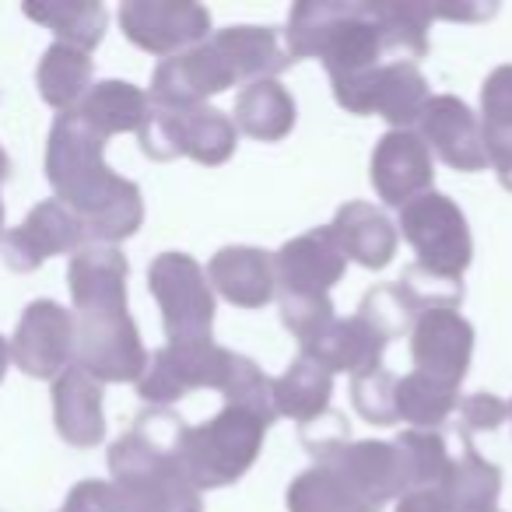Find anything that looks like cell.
<instances>
[{"label": "cell", "instance_id": "27", "mask_svg": "<svg viewBox=\"0 0 512 512\" xmlns=\"http://www.w3.org/2000/svg\"><path fill=\"white\" fill-rule=\"evenodd\" d=\"M330 393H334V376L309 355H299L285 376L274 379V414L306 425L327 411Z\"/></svg>", "mask_w": 512, "mask_h": 512}, {"label": "cell", "instance_id": "19", "mask_svg": "<svg viewBox=\"0 0 512 512\" xmlns=\"http://www.w3.org/2000/svg\"><path fill=\"white\" fill-rule=\"evenodd\" d=\"M386 344L390 341H386L372 323H365L362 316L355 313L351 320H337L334 316L327 327H320L309 341H302V355L320 362L330 376H334V372L362 376V372L379 369V358H383Z\"/></svg>", "mask_w": 512, "mask_h": 512}, {"label": "cell", "instance_id": "18", "mask_svg": "<svg viewBox=\"0 0 512 512\" xmlns=\"http://www.w3.org/2000/svg\"><path fill=\"white\" fill-rule=\"evenodd\" d=\"M81 239H85V225H81L78 214L71 207L57 204V200H46L29 214V221L22 228L8 232L4 260L15 271H36L50 256L81 249Z\"/></svg>", "mask_w": 512, "mask_h": 512}, {"label": "cell", "instance_id": "21", "mask_svg": "<svg viewBox=\"0 0 512 512\" xmlns=\"http://www.w3.org/2000/svg\"><path fill=\"white\" fill-rule=\"evenodd\" d=\"M53 414H57V428L71 446H95L106 435V421H102V383H95L85 369L71 365L60 372L57 386H53Z\"/></svg>", "mask_w": 512, "mask_h": 512}, {"label": "cell", "instance_id": "32", "mask_svg": "<svg viewBox=\"0 0 512 512\" xmlns=\"http://www.w3.org/2000/svg\"><path fill=\"white\" fill-rule=\"evenodd\" d=\"M456 397L453 386L435 383L432 376L414 369L411 376L397 379V421H407L411 428H421V432H432L439 421L453 418Z\"/></svg>", "mask_w": 512, "mask_h": 512}, {"label": "cell", "instance_id": "45", "mask_svg": "<svg viewBox=\"0 0 512 512\" xmlns=\"http://www.w3.org/2000/svg\"><path fill=\"white\" fill-rule=\"evenodd\" d=\"M8 169H11V162H8V155H4V148H0V179H8Z\"/></svg>", "mask_w": 512, "mask_h": 512}, {"label": "cell", "instance_id": "34", "mask_svg": "<svg viewBox=\"0 0 512 512\" xmlns=\"http://www.w3.org/2000/svg\"><path fill=\"white\" fill-rule=\"evenodd\" d=\"M288 512H365L348 484L327 467H309L288 488Z\"/></svg>", "mask_w": 512, "mask_h": 512}, {"label": "cell", "instance_id": "1", "mask_svg": "<svg viewBox=\"0 0 512 512\" xmlns=\"http://www.w3.org/2000/svg\"><path fill=\"white\" fill-rule=\"evenodd\" d=\"M99 137L78 113H64L50 134L46 176L57 190L60 204L71 207L85 225V235L99 242H120L141 228L144 204L141 190L120 179L102 162Z\"/></svg>", "mask_w": 512, "mask_h": 512}, {"label": "cell", "instance_id": "30", "mask_svg": "<svg viewBox=\"0 0 512 512\" xmlns=\"http://www.w3.org/2000/svg\"><path fill=\"white\" fill-rule=\"evenodd\" d=\"M369 11L379 25L386 53H400V60L414 64L428 53V8L411 0H369Z\"/></svg>", "mask_w": 512, "mask_h": 512}, {"label": "cell", "instance_id": "9", "mask_svg": "<svg viewBox=\"0 0 512 512\" xmlns=\"http://www.w3.org/2000/svg\"><path fill=\"white\" fill-rule=\"evenodd\" d=\"M334 95L348 113L383 116L386 123H393V130H411L418 123L421 109L432 99L425 74L407 60H390L365 78L334 85Z\"/></svg>", "mask_w": 512, "mask_h": 512}, {"label": "cell", "instance_id": "40", "mask_svg": "<svg viewBox=\"0 0 512 512\" xmlns=\"http://www.w3.org/2000/svg\"><path fill=\"white\" fill-rule=\"evenodd\" d=\"M330 320H334V306H330L327 295H323V299L281 295V323L299 337V344L309 341V337H313L320 327H327Z\"/></svg>", "mask_w": 512, "mask_h": 512}, {"label": "cell", "instance_id": "4", "mask_svg": "<svg viewBox=\"0 0 512 512\" xmlns=\"http://www.w3.org/2000/svg\"><path fill=\"white\" fill-rule=\"evenodd\" d=\"M148 288L158 299L169 344L211 341L214 295L204 267L190 253H162L148 271Z\"/></svg>", "mask_w": 512, "mask_h": 512}, {"label": "cell", "instance_id": "35", "mask_svg": "<svg viewBox=\"0 0 512 512\" xmlns=\"http://www.w3.org/2000/svg\"><path fill=\"white\" fill-rule=\"evenodd\" d=\"M397 288L407 295L414 313H428V309H456L463 302V285L456 278H442V274L425 271L421 264H411L400 274Z\"/></svg>", "mask_w": 512, "mask_h": 512}, {"label": "cell", "instance_id": "23", "mask_svg": "<svg viewBox=\"0 0 512 512\" xmlns=\"http://www.w3.org/2000/svg\"><path fill=\"white\" fill-rule=\"evenodd\" d=\"M330 232L341 242L344 256L369 267V271H383L393 260V253H397V232H393L390 218L372 204H365V200L344 204L337 211V218L330 221Z\"/></svg>", "mask_w": 512, "mask_h": 512}, {"label": "cell", "instance_id": "29", "mask_svg": "<svg viewBox=\"0 0 512 512\" xmlns=\"http://www.w3.org/2000/svg\"><path fill=\"white\" fill-rule=\"evenodd\" d=\"M88 81H92V57L85 50L64 43H53L46 50L39 64V92L53 109H60V116L81 106V99L88 95Z\"/></svg>", "mask_w": 512, "mask_h": 512}, {"label": "cell", "instance_id": "28", "mask_svg": "<svg viewBox=\"0 0 512 512\" xmlns=\"http://www.w3.org/2000/svg\"><path fill=\"white\" fill-rule=\"evenodd\" d=\"M498 491H502V470L481 460L470 446L460 460L449 463V474L439 484L449 512H495Z\"/></svg>", "mask_w": 512, "mask_h": 512}, {"label": "cell", "instance_id": "44", "mask_svg": "<svg viewBox=\"0 0 512 512\" xmlns=\"http://www.w3.org/2000/svg\"><path fill=\"white\" fill-rule=\"evenodd\" d=\"M397 512H449L446 502H442L439 488H425V491H407L400 495Z\"/></svg>", "mask_w": 512, "mask_h": 512}, {"label": "cell", "instance_id": "33", "mask_svg": "<svg viewBox=\"0 0 512 512\" xmlns=\"http://www.w3.org/2000/svg\"><path fill=\"white\" fill-rule=\"evenodd\" d=\"M25 15L36 18V22L50 25L60 36L64 46L74 50H92L102 43V32H106V8L92 4V0H74V4H25Z\"/></svg>", "mask_w": 512, "mask_h": 512}, {"label": "cell", "instance_id": "26", "mask_svg": "<svg viewBox=\"0 0 512 512\" xmlns=\"http://www.w3.org/2000/svg\"><path fill=\"white\" fill-rule=\"evenodd\" d=\"M235 130L253 141H281L295 127V99L274 78L253 81L235 99Z\"/></svg>", "mask_w": 512, "mask_h": 512}, {"label": "cell", "instance_id": "36", "mask_svg": "<svg viewBox=\"0 0 512 512\" xmlns=\"http://www.w3.org/2000/svg\"><path fill=\"white\" fill-rule=\"evenodd\" d=\"M351 404L369 425H393L397 421V376L386 369H372L355 376Z\"/></svg>", "mask_w": 512, "mask_h": 512}, {"label": "cell", "instance_id": "13", "mask_svg": "<svg viewBox=\"0 0 512 512\" xmlns=\"http://www.w3.org/2000/svg\"><path fill=\"white\" fill-rule=\"evenodd\" d=\"M411 355L418 372L456 390L474 355V330L456 309H428L414 320Z\"/></svg>", "mask_w": 512, "mask_h": 512}, {"label": "cell", "instance_id": "47", "mask_svg": "<svg viewBox=\"0 0 512 512\" xmlns=\"http://www.w3.org/2000/svg\"><path fill=\"white\" fill-rule=\"evenodd\" d=\"M0 218H4V207H0Z\"/></svg>", "mask_w": 512, "mask_h": 512}, {"label": "cell", "instance_id": "25", "mask_svg": "<svg viewBox=\"0 0 512 512\" xmlns=\"http://www.w3.org/2000/svg\"><path fill=\"white\" fill-rule=\"evenodd\" d=\"M151 99L130 81H102L81 99L74 113L88 123L99 137H113L123 130H141L151 116Z\"/></svg>", "mask_w": 512, "mask_h": 512}, {"label": "cell", "instance_id": "8", "mask_svg": "<svg viewBox=\"0 0 512 512\" xmlns=\"http://www.w3.org/2000/svg\"><path fill=\"white\" fill-rule=\"evenodd\" d=\"M232 365L235 355L228 348H218L214 341L165 344L162 351H155L148 358L141 379H137V393L144 400H151V404H172V400H183L197 386L225 390Z\"/></svg>", "mask_w": 512, "mask_h": 512}, {"label": "cell", "instance_id": "48", "mask_svg": "<svg viewBox=\"0 0 512 512\" xmlns=\"http://www.w3.org/2000/svg\"><path fill=\"white\" fill-rule=\"evenodd\" d=\"M509 414H512V404H509Z\"/></svg>", "mask_w": 512, "mask_h": 512}, {"label": "cell", "instance_id": "2", "mask_svg": "<svg viewBox=\"0 0 512 512\" xmlns=\"http://www.w3.org/2000/svg\"><path fill=\"white\" fill-rule=\"evenodd\" d=\"M267 428H271V418L242 404H225L218 418H211L207 425L186 428L179 460L193 488H225L239 481L253 467Z\"/></svg>", "mask_w": 512, "mask_h": 512}, {"label": "cell", "instance_id": "22", "mask_svg": "<svg viewBox=\"0 0 512 512\" xmlns=\"http://www.w3.org/2000/svg\"><path fill=\"white\" fill-rule=\"evenodd\" d=\"M71 295L78 313L127 309V260L113 246H85L71 260Z\"/></svg>", "mask_w": 512, "mask_h": 512}, {"label": "cell", "instance_id": "43", "mask_svg": "<svg viewBox=\"0 0 512 512\" xmlns=\"http://www.w3.org/2000/svg\"><path fill=\"white\" fill-rule=\"evenodd\" d=\"M484 151H488V162L495 165L502 186L512 193V137H484Z\"/></svg>", "mask_w": 512, "mask_h": 512}, {"label": "cell", "instance_id": "7", "mask_svg": "<svg viewBox=\"0 0 512 512\" xmlns=\"http://www.w3.org/2000/svg\"><path fill=\"white\" fill-rule=\"evenodd\" d=\"M74 358L95 383H130L148 365L141 337L127 309H88L74 323Z\"/></svg>", "mask_w": 512, "mask_h": 512}, {"label": "cell", "instance_id": "16", "mask_svg": "<svg viewBox=\"0 0 512 512\" xmlns=\"http://www.w3.org/2000/svg\"><path fill=\"white\" fill-rule=\"evenodd\" d=\"M369 179L390 207L411 204L414 197L428 193L435 183L432 151L414 130H390L372 151Z\"/></svg>", "mask_w": 512, "mask_h": 512}, {"label": "cell", "instance_id": "15", "mask_svg": "<svg viewBox=\"0 0 512 512\" xmlns=\"http://www.w3.org/2000/svg\"><path fill=\"white\" fill-rule=\"evenodd\" d=\"M18 369L36 379H53L71 369L74 358V320L57 302H32L29 313L18 323L15 344H11Z\"/></svg>", "mask_w": 512, "mask_h": 512}, {"label": "cell", "instance_id": "3", "mask_svg": "<svg viewBox=\"0 0 512 512\" xmlns=\"http://www.w3.org/2000/svg\"><path fill=\"white\" fill-rule=\"evenodd\" d=\"M109 470L123 512H200V491L186 477L183 460L148 446L137 432H127L109 449Z\"/></svg>", "mask_w": 512, "mask_h": 512}, {"label": "cell", "instance_id": "38", "mask_svg": "<svg viewBox=\"0 0 512 512\" xmlns=\"http://www.w3.org/2000/svg\"><path fill=\"white\" fill-rule=\"evenodd\" d=\"M484 137H512V67H498L481 88Z\"/></svg>", "mask_w": 512, "mask_h": 512}, {"label": "cell", "instance_id": "11", "mask_svg": "<svg viewBox=\"0 0 512 512\" xmlns=\"http://www.w3.org/2000/svg\"><path fill=\"white\" fill-rule=\"evenodd\" d=\"M235 85V74L228 67V60L214 50V43L193 46L186 53L162 60L151 78V106L158 109H190V106H204V99L225 92Z\"/></svg>", "mask_w": 512, "mask_h": 512}, {"label": "cell", "instance_id": "10", "mask_svg": "<svg viewBox=\"0 0 512 512\" xmlns=\"http://www.w3.org/2000/svg\"><path fill=\"white\" fill-rule=\"evenodd\" d=\"M120 25L134 46L169 60L179 50L200 46L211 15L190 0H130L120 8Z\"/></svg>", "mask_w": 512, "mask_h": 512}, {"label": "cell", "instance_id": "46", "mask_svg": "<svg viewBox=\"0 0 512 512\" xmlns=\"http://www.w3.org/2000/svg\"><path fill=\"white\" fill-rule=\"evenodd\" d=\"M4 369H8V348L0 341V379H4Z\"/></svg>", "mask_w": 512, "mask_h": 512}, {"label": "cell", "instance_id": "14", "mask_svg": "<svg viewBox=\"0 0 512 512\" xmlns=\"http://www.w3.org/2000/svg\"><path fill=\"white\" fill-rule=\"evenodd\" d=\"M414 134L428 144V151H435L453 169L460 172L488 169L481 120L456 95H435V99H428V106L418 116V130Z\"/></svg>", "mask_w": 512, "mask_h": 512}, {"label": "cell", "instance_id": "6", "mask_svg": "<svg viewBox=\"0 0 512 512\" xmlns=\"http://www.w3.org/2000/svg\"><path fill=\"white\" fill-rule=\"evenodd\" d=\"M400 232L414 246L425 271L460 281L470 267L474 242H470L467 218L446 193L428 190L400 207Z\"/></svg>", "mask_w": 512, "mask_h": 512}, {"label": "cell", "instance_id": "5", "mask_svg": "<svg viewBox=\"0 0 512 512\" xmlns=\"http://www.w3.org/2000/svg\"><path fill=\"white\" fill-rule=\"evenodd\" d=\"M141 148L155 162L169 158H193L200 165H221L235 151V123L211 106L190 109H151L148 123L141 130Z\"/></svg>", "mask_w": 512, "mask_h": 512}, {"label": "cell", "instance_id": "41", "mask_svg": "<svg viewBox=\"0 0 512 512\" xmlns=\"http://www.w3.org/2000/svg\"><path fill=\"white\" fill-rule=\"evenodd\" d=\"M299 435H302V446L313 453V460H323V456H330V453H337L341 446H348V421H344V414L341 411H323L320 418H313V421H306V425L299 428Z\"/></svg>", "mask_w": 512, "mask_h": 512}, {"label": "cell", "instance_id": "39", "mask_svg": "<svg viewBox=\"0 0 512 512\" xmlns=\"http://www.w3.org/2000/svg\"><path fill=\"white\" fill-rule=\"evenodd\" d=\"M453 414H456L460 435L470 439V435H477V432H495V428L509 418V404L491 397V393H470V397H463L460 404H456Z\"/></svg>", "mask_w": 512, "mask_h": 512}, {"label": "cell", "instance_id": "24", "mask_svg": "<svg viewBox=\"0 0 512 512\" xmlns=\"http://www.w3.org/2000/svg\"><path fill=\"white\" fill-rule=\"evenodd\" d=\"M214 50L228 60L235 74V85H253V81H267L278 71H285L288 60L281 36L274 29H260V25H232L211 36Z\"/></svg>", "mask_w": 512, "mask_h": 512}, {"label": "cell", "instance_id": "12", "mask_svg": "<svg viewBox=\"0 0 512 512\" xmlns=\"http://www.w3.org/2000/svg\"><path fill=\"white\" fill-rule=\"evenodd\" d=\"M348 256L341 242L327 228L299 235L285 242L274 256V281L281 285V295H302V299H323L330 288L341 281Z\"/></svg>", "mask_w": 512, "mask_h": 512}, {"label": "cell", "instance_id": "42", "mask_svg": "<svg viewBox=\"0 0 512 512\" xmlns=\"http://www.w3.org/2000/svg\"><path fill=\"white\" fill-rule=\"evenodd\" d=\"M64 512H123V498L116 491V484L81 481L67 498Z\"/></svg>", "mask_w": 512, "mask_h": 512}, {"label": "cell", "instance_id": "31", "mask_svg": "<svg viewBox=\"0 0 512 512\" xmlns=\"http://www.w3.org/2000/svg\"><path fill=\"white\" fill-rule=\"evenodd\" d=\"M393 453H397V470H400V488L407 491H425L439 488L442 477L449 474V449L446 439L439 432H421L411 428L393 442Z\"/></svg>", "mask_w": 512, "mask_h": 512}, {"label": "cell", "instance_id": "20", "mask_svg": "<svg viewBox=\"0 0 512 512\" xmlns=\"http://www.w3.org/2000/svg\"><path fill=\"white\" fill-rule=\"evenodd\" d=\"M207 281L239 309H260L274 299V260L256 246H225L211 256Z\"/></svg>", "mask_w": 512, "mask_h": 512}, {"label": "cell", "instance_id": "37", "mask_svg": "<svg viewBox=\"0 0 512 512\" xmlns=\"http://www.w3.org/2000/svg\"><path fill=\"white\" fill-rule=\"evenodd\" d=\"M358 316H362L365 323H372V327H376L386 341H393L397 334H404V330L418 320V313H414L411 302H407V295L400 292L397 285L372 288V292L362 299Z\"/></svg>", "mask_w": 512, "mask_h": 512}, {"label": "cell", "instance_id": "17", "mask_svg": "<svg viewBox=\"0 0 512 512\" xmlns=\"http://www.w3.org/2000/svg\"><path fill=\"white\" fill-rule=\"evenodd\" d=\"M316 463L334 470L365 512H379L390 498L404 495L393 442H348Z\"/></svg>", "mask_w": 512, "mask_h": 512}]
</instances>
